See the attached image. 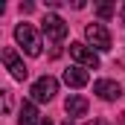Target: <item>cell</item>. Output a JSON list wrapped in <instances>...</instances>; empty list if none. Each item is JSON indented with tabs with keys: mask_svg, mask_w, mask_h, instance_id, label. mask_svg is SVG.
<instances>
[{
	"mask_svg": "<svg viewBox=\"0 0 125 125\" xmlns=\"http://www.w3.org/2000/svg\"><path fill=\"white\" fill-rule=\"evenodd\" d=\"M96 15H99V18H111V15H114V6H111V3H102V6H96Z\"/></svg>",
	"mask_w": 125,
	"mask_h": 125,
	"instance_id": "8fae6325",
	"label": "cell"
},
{
	"mask_svg": "<svg viewBox=\"0 0 125 125\" xmlns=\"http://www.w3.org/2000/svg\"><path fill=\"white\" fill-rule=\"evenodd\" d=\"M15 41H18V47L26 52V55H32V58H38L41 55V35H38V29L32 26V23H18L15 26Z\"/></svg>",
	"mask_w": 125,
	"mask_h": 125,
	"instance_id": "6da1fadb",
	"label": "cell"
},
{
	"mask_svg": "<svg viewBox=\"0 0 125 125\" xmlns=\"http://www.w3.org/2000/svg\"><path fill=\"white\" fill-rule=\"evenodd\" d=\"M3 64L9 67V73H12V79H15V82H23V79L29 76L26 64L18 58V52H15V50H3Z\"/></svg>",
	"mask_w": 125,
	"mask_h": 125,
	"instance_id": "8992f818",
	"label": "cell"
},
{
	"mask_svg": "<svg viewBox=\"0 0 125 125\" xmlns=\"http://www.w3.org/2000/svg\"><path fill=\"white\" fill-rule=\"evenodd\" d=\"M84 38H87V47H93L96 52H108L111 50V32H108L105 23H87Z\"/></svg>",
	"mask_w": 125,
	"mask_h": 125,
	"instance_id": "7a4b0ae2",
	"label": "cell"
},
{
	"mask_svg": "<svg viewBox=\"0 0 125 125\" xmlns=\"http://www.w3.org/2000/svg\"><path fill=\"white\" fill-rule=\"evenodd\" d=\"M64 125H73V119H67V122H64Z\"/></svg>",
	"mask_w": 125,
	"mask_h": 125,
	"instance_id": "5bb4252c",
	"label": "cell"
},
{
	"mask_svg": "<svg viewBox=\"0 0 125 125\" xmlns=\"http://www.w3.org/2000/svg\"><path fill=\"white\" fill-rule=\"evenodd\" d=\"M93 93L99 96V99H105V102H114V99L122 96V87H119V82H114V79H99L93 84Z\"/></svg>",
	"mask_w": 125,
	"mask_h": 125,
	"instance_id": "52a82bcc",
	"label": "cell"
},
{
	"mask_svg": "<svg viewBox=\"0 0 125 125\" xmlns=\"http://www.w3.org/2000/svg\"><path fill=\"white\" fill-rule=\"evenodd\" d=\"M41 32L47 35V41L58 44V41H64V38H67L70 26L64 23V18H61V15H47V18L41 21Z\"/></svg>",
	"mask_w": 125,
	"mask_h": 125,
	"instance_id": "277c9868",
	"label": "cell"
},
{
	"mask_svg": "<svg viewBox=\"0 0 125 125\" xmlns=\"http://www.w3.org/2000/svg\"><path fill=\"white\" fill-rule=\"evenodd\" d=\"M87 82H90V76H87L84 67L76 64V67H67V70H64V84H67V87H84Z\"/></svg>",
	"mask_w": 125,
	"mask_h": 125,
	"instance_id": "ba28073f",
	"label": "cell"
},
{
	"mask_svg": "<svg viewBox=\"0 0 125 125\" xmlns=\"http://www.w3.org/2000/svg\"><path fill=\"white\" fill-rule=\"evenodd\" d=\"M64 108H67L70 119H79V116L87 114V99L79 96V93H70V96H67V102H64Z\"/></svg>",
	"mask_w": 125,
	"mask_h": 125,
	"instance_id": "9c48e42d",
	"label": "cell"
},
{
	"mask_svg": "<svg viewBox=\"0 0 125 125\" xmlns=\"http://www.w3.org/2000/svg\"><path fill=\"white\" fill-rule=\"evenodd\" d=\"M55 93H58V82H55L52 76H41V79H38V82L29 87L32 102H50Z\"/></svg>",
	"mask_w": 125,
	"mask_h": 125,
	"instance_id": "5b68a950",
	"label": "cell"
},
{
	"mask_svg": "<svg viewBox=\"0 0 125 125\" xmlns=\"http://www.w3.org/2000/svg\"><path fill=\"white\" fill-rule=\"evenodd\" d=\"M122 23H125V3H122Z\"/></svg>",
	"mask_w": 125,
	"mask_h": 125,
	"instance_id": "4fadbf2b",
	"label": "cell"
},
{
	"mask_svg": "<svg viewBox=\"0 0 125 125\" xmlns=\"http://www.w3.org/2000/svg\"><path fill=\"white\" fill-rule=\"evenodd\" d=\"M70 58L79 67H84V70H96L99 67V52L93 47H87V44H79V41L70 44Z\"/></svg>",
	"mask_w": 125,
	"mask_h": 125,
	"instance_id": "3957f363",
	"label": "cell"
},
{
	"mask_svg": "<svg viewBox=\"0 0 125 125\" xmlns=\"http://www.w3.org/2000/svg\"><path fill=\"white\" fill-rule=\"evenodd\" d=\"M35 125H52V119H50V116H41V119H38Z\"/></svg>",
	"mask_w": 125,
	"mask_h": 125,
	"instance_id": "7c38bea8",
	"label": "cell"
},
{
	"mask_svg": "<svg viewBox=\"0 0 125 125\" xmlns=\"http://www.w3.org/2000/svg\"><path fill=\"white\" fill-rule=\"evenodd\" d=\"M38 119H41V116H38V111H35V102H32V99L23 102L21 111H18V125H35Z\"/></svg>",
	"mask_w": 125,
	"mask_h": 125,
	"instance_id": "30bf717a",
	"label": "cell"
}]
</instances>
